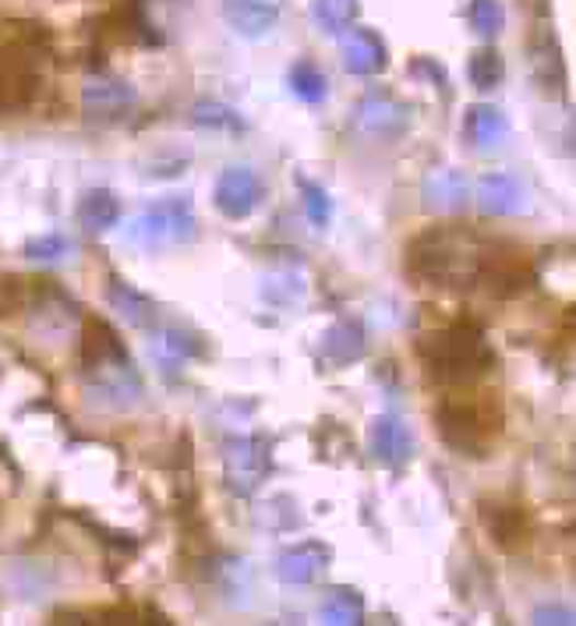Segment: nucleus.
Wrapping results in <instances>:
<instances>
[{"instance_id":"bb28decb","label":"nucleus","mask_w":576,"mask_h":626,"mask_svg":"<svg viewBox=\"0 0 576 626\" xmlns=\"http://www.w3.org/2000/svg\"><path fill=\"white\" fill-rule=\"evenodd\" d=\"M467 22L482 40H495L506 25V11H502L499 0H471Z\"/></svg>"},{"instance_id":"ddd939ff","label":"nucleus","mask_w":576,"mask_h":626,"mask_svg":"<svg viewBox=\"0 0 576 626\" xmlns=\"http://www.w3.org/2000/svg\"><path fill=\"white\" fill-rule=\"evenodd\" d=\"M340 57H343L347 75H358V78H372L379 71H386V64H389L386 40H382L379 32H372V29L343 32Z\"/></svg>"},{"instance_id":"a878e982","label":"nucleus","mask_w":576,"mask_h":626,"mask_svg":"<svg viewBox=\"0 0 576 626\" xmlns=\"http://www.w3.org/2000/svg\"><path fill=\"white\" fill-rule=\"evenodd\" d=\"M467 75H471V82L488 92L495 89L506 78V60L499 51H492V46H482V51H474L471 60H467Z\"/></svg>"},{"instance_id":"f257e3e1","label":"nucleus","mask_w":576,"mask_h":626,"mask_svg":"<svg viewBox=\"0 0 576 626\" xmlns=\"http://www.w3.org/2000/svg\"><path fill=\"white\" fill-rule=\"evenodd\" d=\"M492 259V245L471 231L456 227H431L418 234L407 248V272L421 283L450 287V291H467L485 277Z\"/></svg>"},{"instance_id":"a211bd4d","label":"nucleus","mask_w":576,"mask_h":626,"mask_svg":"<svg viewBox=\"0 0 576 626\" xmlns=\"http://www.w3.org/2000/svg\"><path fill=\"white\" fill-rule=\"evenodd\" d=\"M463 135H467L474 149H495L509 135V121L499 107L474 103L467 114H463Z\"/></svg>"},{"instance_id":"423d86ee","label":"nucleus","mask_w":576,"mask_h":626,"mask_svg":"<svg viewBox=\"0 0 576 626\" xmlns=\"http://www.w3.org/2000/svg\"><path fill=\"white\" fill-rule=\"evenodd\" d=\"M82 365L86 372H103V376H135L132 365H127V350L121 344V336L114 326L103 323V318L89 315L82 326Z\"/></svg>"},{"instance_id":"f03ea898","label":"nucleus","mask_w":576,"mask_h":626,"mask_svg":"<svg viewBox=\"0 0 576 626\" xmlns=\"http://www.w3.org/2000/svg\"><path fill=\"white\" fill-rule=\"evenodd\" d=\"M418 355L425 358V372L442 387H467L492 368V347L485 333L467 318L439 333H425L418 340Z\"/></svg>"},{"instance_id":"aec40b11","label":"nucleus","mask_w":576,"mask_h":626,"mask_svg":"<svg viewBox=\"0 0 576 626\" xmlns=\"http://www.w3.org/2000/svg\"><path fill=\"white\" fill-rule=\"evenodd\" d=\"M326 358L336 368H347L350 361H358L364 355V329L354 318H340L336 326L326 329V340H323Z\"/></svg>"},{"instance_id":"9b49d317","label":"nucleus","mask_w":576,"mask_h":626,"mask_svg":"<svg viewBox=\"0 0 576 626\" xmlns=\"http://www.w3.org/2000/svg\"><path fill=\"white\" fill-rule=\"evenodd\" d=\"M332 563V549L326 541H301L294 545V549H286L280 559H276V577L283 584H294V588H304V584H312L318 581Z\"/></svg>"},{"instance_id":"5701e85b","label":"nucleus","mask_w":576,"mask_h":626,"mask_svg":"<svg viewBox=\"0 0 576 626\" xmlns=\"http://www.w3.org/2000/svg\"><path fill=\"white\" fill-rule=\"evenodd\" d=\"M191 124L205 127V132H227V135L245 132V121L237 118V110H230L227 103H216V100H199L191 107Z\"/></svg>"},{"instance_id":"2eb2a0df","label":"nucleus","mask_w":576,"mask_h":626,"mask_svg":"<svg viewBox=\"0 0 576 626\" xmlns=\"http://www.w3.org/2000/svg\"><path fill=\"white\" fill-rule=\"evenodd\" d=\"M425 205L439 216H456L471 205V181L460 170H436L425 178Z\"/></svg>"},{"instance_id":"dca6fc26","label":"nucleus","mask_w":576,"mask_h":626,"mask_svg":"<svg viewBox=\"0 0 576 626\" xmlns=\"http://www.w3.org/2000/svg\"><path fill=\"white\" fill-rule=\"evenodd\" d=\"M106 301L114 304V309H117L135 329H149V326H156V318H159V304H156L149 294H142L138 287L124 283L121 277H110V283H106Z\"/></svg>"},{"instance_id":"c756f323","label":"nucleus","mask_w":576,"mask_h":626,"mask_svg":"<svg viewBox=\"0 0 576 626\" xmlns=\"http://www.w3.org/2000/svg\"><path fill=\"white\" fill-rule=\"evenodd\" d=\"M64 251H68V237H60V234L32 237L25 245V255H29V259H36V262H54V259H60Z\"/></svg>"},{"instance_id":"7ed1b4c3","label":"nucleus","mask_w":576,"mask_h":626,"mask_svg":"<svg viewBox=\"0 0 576 626\" xmlns=\"http://www.w3.org/2000/svg\"><path fill=\"white\" fill-rule=\"evenodd\" d=\"M439 436L460 457H485L488 443L502 432V404L492 390L474 396H445L439 411Z\"/></svg>"},{"instance_id":"cd10ccee","label":"nucleus","mask_w":576,"mask_h":626,"mask_svg":"<svg viewBox=\"0 0 576 626\" xmlns=\"http://www.w3.org/2000/svg\"><path fill=\"white\" fill-rule=\"evenodd\" d=\"M297 188H301V202H304V213H308V220L315 223L318 231L329 227V220H332V202L326 195V188L323 185H315L312 178H304V174H297Z\"/></svg>"},{"instance_id":"f3484780","label":"nucleus","mask_w":576,"mask_h":626,"mask_svg":"<svg viewBox=\"0 0 576 626\" xmlns=\"http://www.w3.org/2000/svg\"><path fill=\"white\" fill-rule=\"evenodd\" d=\"M482 524L485 532L502 545V549H517V545L527 538V513L513 503H482Z\"/></svg>"},{"instance_id":"4be33fe9","label":"nucleus","mask_w":576,"mask_h":626,"mask_svg":"<svg viewBox=\"0 0 576 626\" xmlns=\"http://www.w3.org/2000/svg\"><path fill=\"white\" fill-rule=\"evenodd\" d=\"M312 19L326 36H343L361 19V0H315Z\"/></svg>"},{"instance_id":"9d476101","label":"nucleus","mask_w":576,"mask_h":626,"mask_svg":"<svg viewBox=\"0 0 576 626\" xmlns=\"http://www.w3.org/2000/svg\"><path fill=\"white\" fill-rule=\"evenodd\" d=\"M368 454L386 468H404L414 457V436L410 428L399 422L396 414H379L372 425H368Z\"/></svg>"},{"instance_id":"b1692460","label":"nucleus","mask_w":576,"mask_h":626,"mask_svg":"<svg viewBox=\"0 0 576 626\" xmlns=\"http://www.w3.org/2000/svg\"><path fill=\"white\" fill-rule=\"evenodd\" d=\"M32 92H36V75L25 68H0V114L25 107Z\"/></svg>"},{"instance_id":"0eeeda50","label":"nucleus","mask_w":576,"mask_h":626,"mask_svg":"<svg viewBox=\"0 0 576 626\" xmlns=\"http://www.w3.org/2000/svg\"><path fill=\"white\" fill-rule=\"evenodd\" d=\"M358 124H361V132L375 135V138H399V135H407V127H410V107L393 92L372 89V92H364L358 103Z\"/></svg>"},{"instance_id":"7c9ffc66","label":"nucleus","mask_w":576,"mask_h":626,"mask_svg":"<svg viewBox=\"0 0 576 626\" xmlns=\"http://www.w3.org/2000/svg\"><path fill=\"white\" fill-rule=\"evenodd\" d=\"M573 608L569 605H538L534 608V623L538 626H573Z\"/></svg>"},{"instance_id":"f8f14e48","label":"nucleus","mask_w":576,"mask_h":626,"mask_svg":"<svg viewBox=\"0 0 576 626\" xmlns=\"http://www.w3.org/2000/svg\"><path fill=\"white\" fill-rule=\"evenodd\" d=\"M283 0H223V19L245 40H262L280 25Z\"/></svg>"},{"instance_id":"6ab92c4d","label":"nucleus","mask_w":576,"mask_h":626,"mask_svg":"<svg viewBox=\"0 0 576 626\" xmlns=\"http://www.w3.org/2000/svg\"><path fill=\"white\" fill-rule=\"evenodd\" d=\"M78 223L89 231V234H103L110 227L121 223V202L114 191L106 188H92L78 199Z\"/></svg>"},{"instance_id":"c85d7f7f","label":"nucleus","mask_w":576,"mask_h":626,"mask_svg":"<svg viewBox=\"0 0 576 626\" xmlns=\"http://www.w3.org/2000/svg\"><path fill=\"white\" fill-rule=\"evenodd\" d=\"M32 291L25 277H14V272H0V318H8L14 312H22L29 304Z\"/></svg>"},{"instance_id":"1a4fd4ad","label":"nucleus","mask_w":576,"mask_h":626,"mask_svg":"<svg viewBox=\"0 0 576 626\" xmlns=\"http://www.w3.org/2000/svg\"><path fill=\"white\" fill-rule=\"evenodd\" d=\"M135 107V92L121 78L95 75L82 86V110L92 121H121Z\"/></svg>"},{"instance_id":"412c9836","label":"nucleus","mask_w":576,"mask_h":626,"mask_svg":"<svg viewBox=\"0 0 576 626\" xmlns=\"http://www.w3.org/2000/svg\"><path fill=\"white\" fill-rule=\"evenodd\" d=\"M318 619L329 626H358L364 623V599L354 588H332L318 605Z\"/></svg>"},{"instance_id":"6e6552de","label":"nucleus","mask_w":576,"mask_h":626,"mask_svg":"<svg viewBox=\"0 0 576 626\" xmlns=\"http://www.w3.org/2000/svg\"><path fill=\"white\" fill-rule=\"evenodd\" d=\"M213 199H216V209L227 220H245L262 202V181L255 178L251 167H227L216 178Z\"/></svg>"},{"instance_id":"4468645a","label":"nucleus","mask_w":576,"mask_h":626,"mask_svg":"<svg viewBox=\"0 0 576 626\" xmlns=\"http://www.w3.org/2000/svg\"><path fill=\"white\" fill-rule=\"evenodd\" d=\"M474 199H477V209H482L485 216H517V213H523V209H527L523 185L506 170L485 174V178L477 181Z\"/></svg>"},{"instance_id":"39448f33","label":"nucleus","mask_w":576,"mask_h":626,"mask_svg":"<svg viewBox=\"0 0 576 626\" xmlns=\"http://www.w3.org/2000/svg\"><path fill=\"white\" fill-rule=\"evenodd\" d=\"M273 474V443L269 436H234L223 443V481L234 495H251Z\"/></svg>"},{"instance_id":"2f4dec72","label":"nucleus","mask_w":576,"mask_h":626,"mask_svg":"<svg viewBox=\"0 0 576 626\" xmlns=\"http://www.w3.org/2000/svg\"><path fill=\"white\" fill-rule=\"evenodd\" d=\"M410 71H414V75H428V82L436 86V89H445V82H450V75H445V68H439V64H436V60H428V57L410 60Z\"/></svg>"},{"instance_id":"393cba45","label":"nucleus","mask_w":576,"mask_h":626,"mask_svg":"<svg viewBox=\"0 0 576 626\" xmlns=\"http://www.w3.org/2000/svg\"><path fill=\"white\" fill-rule=\"evenodd\" d=\"M291 92L297 96L301 103H323L326 100V92H329V82H326V75L315 68L312 60H297L294 68H291Z\"/></svg>"},{"instance_id":"20e7f679","label":"nucleus","mask_w":576,"mask_h":626,"mask_svg":"<svg viewBox=\"0 0 576 626\" xmlns=\"http://www.w3.org/2000/svg\"><path fill=\"white\" fill-rule=\"evenodd\" d=\"M195 234V209H191V195H167L153 202L146 213L135 220V227L127 231V241H138L146 248H170L184 245Z\"/></svg>"}]
</instances>
